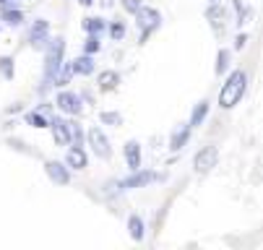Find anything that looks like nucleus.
I'll return each instance as SVG.
<instances>
[{
	"label": "nucleus",
	"mask_w": 263,
	"mask_h": 250,
	"mask_svg": "<svg viewBox=\"0 0 263 250\" xmlns=\"http://www.w3.org/2000/svg\"><path fill=\"white\" fill-rule=\"evenodd\" d=\"M245 86H248V73H245V70H235V73L227 79V84L221 86V91H219V104L224 107V110L235 107L242 99Z\"/></svg>",
	"instance_id": "1"
},
{
	"label": "nucleus",
	"mask_w": 263,
	"mask_h": 250,
	"mask_svg": "<svg viewBox=\"0 0 263 250\" xmlns=\"http://www.w3.org/2000/svg\"><path fill=\"white\" fill-rule=\"evenodd\" d=\"M63 52H65V40H50V47H47V60H45V86L42 89H47V86H52V81H55V76L60 73V68H63Z\"/></svg>",
	"instance_id": "2"
},
{
	"label": "nucleus",
	"mask_w": 263,
	"mask_h": 250,
	"mask_svg": "<svg viewBox=\"0 0 263 250\" xmlns=\"http://www.w3.org/2000/svg\"><path fill=\"white\" fill-rule=\"evenodd\" d=\"M159 21H162V16H159L154 8L138 6V11H136V24H138V29H141V34H143V40L159 26Z\"/></svg>",
	"instance_id": "3"
},
{
	"label": "nucleus",
	"mask_w": 263,
	"mask_h": 250,
	"mask_svg": "<svg viewBox=\"0 0 263 250\" xmlns=\"http://www.w3.org/2000/svg\"><path fill=\"white\" fill-rule=\"evenodd\" d=\"M157 180H159V172H141V167H138V169H133L130 177L118 183V188H143V185H152Z\"/></svg>",
	"instance_id": "4"
},
{
	"label": "nucleus",
	"mask_w": 263,
	"mask_h": 250,
	"mask_svg": "<svg viewBox=\"0 0 263 250\" xmlns=\"http://www.w3.org/2000/svg\"><path fill=\"white\" fill-rule=\"evenodd\" d=\"M89 146L94 149V154H97L99 159H109V157H112L109 141H107V136L102 133V128H91V130H89Z\"/></svg>",
	"instance_id": "5"
},
{
	"label": "nucleus",
	"mask_w": 263,
	"mask_h": 250,
	"mask_svg": "<svg viewBox=\"0 0 263 250\" xmlns=\"http://www.w3.org/2000/svg\"><path fill=\"white\" fill-rule=\"evenodd\" d=\"M47 34H50V24H47L45 18L34 21V26H31V47H34V50H45L47 42H50Z\"/></svg>",
	"instance_id": "6"
},
{
	"label": "nucleus",
	"mask_w": 263,
	"mask_h": 250,
	"mask_svg": "<svg viewBox=\"0 0 263 250\" xmlns=\"http://www.w3.org/2000/svg\"><path fill=\"white\" fill-rule=\"evenodd\" d=\"M216 159H219L216 146H203V149L196 154V169H198V172H209L211 167H216Z\"/></svg>",
	"instance_id": "7"
},
{
	"label": "nucleus",
	"mask_w": 263,
	"mask_h": 250,
	"mask_svg": "<svg viewBox=\"0 0 263 250\" xmlns=\"http://www.w3.org/2000/svg\"><path fill=\"white\" fill-rule=\"evenodd\" d=\"M58 107L63 112H68V115H81V99L76 97V94H70V91H63L60 97H58Z\"/></svg>",
	"instance_id": "8"
},
{
	"label": "nucleus",
	"mask_w": 263,
	"mask_h": 250,
	"mask_svg": "<svg viewBox=\"0 0 263 250\" xmlns=\"http://www.w3.org/2000/svg\"><path fill=\"white\" fill-rule=\"evenodd\" d=\"M45 169H47V175H50V180H52V183H58V185H68L70 175H68V169H65L60 162H47Z\"/></svg>",
	"instance_id": "9"
},
{
	"label": "nucleus",
	"mask_w": 263,
	"mask_h": 250,
	"mask_svg": "<svg viewBox=\"0 0 263 250\" xmlns=\"http://www.w3.org/2000/svg\"><path fill=\"white\" fill-rule=\"evenodd\" d=\"M206 18L211 21V26H214L216 31H224V21H227V13H224L221 3H214V6L206 11Z\"/></svg>",
	"instance_id": "10"
},
{
	"label": "nucleus",
	"mask_w": 263,
	"mask_h": 250,
	"mask_svg": "<svg viewBox=\"0 0 263 250\" xmlns=\"http://www.w3.org/2000/svg\"><path fill=\"white\" fill-rule=\"evenodd\" d=\"M50 125H52V136H55L58 144H60V146H68V144H70V136H68V123H65V120H60V118H55Z\"/></svg>",
	"instance_id": "11"
},
{
	"label": "nucleus",
	"mask_w": 263,
	"mask_h": 250,
	"mask_svg": "<svg viewBox=\"0 0 263 250\" xmlns=\"http://www.w3.org/2000/svg\"><path fill=\"white\" fill-rule=\"evenodd\" d=\"M125 162H128L130 169L141 167V146H138V141H128L125 144Z\"/></svg>",
	"instance_id": "12"
},
{
	"label": "nucleus",
	"mask_w": 263,
	"mask_h": 250,
	"mask_svg": "<svg viewBox=\"0 0 263 250\" xmlns=\"http://www.w3.org/2000/svg\"><path fill=\"white\" fill-rule=\"evenodd\" d=\"M70 70L73 73H81V76H89L94 70V63H91V55H84V57H76L70 63Z\"/></svg>",
	"instance_id": "13"
},
{
	"label": "nucleus",
	"mask_w": 263,
	"mask_h": 250,
	"mask_svg": "<svg viewBox=\"0 0 263 250\" xmlns=\"http://www.w3.org/2000/svg\"><path fill=\"white\" fill-rule=\"evenodd\" d=\"M68 167H76V169H84L86 167V154L81 146H73L68 151Z\"/></svg>",
	"instance_id": "14"
},
{
	"label": "nucleus",
	"mask_w": 263,
	"mask_h": 250,
	"mask_svg": "<svg viewBox=\"0 0 263 250\" xmlns=\"http://www.w3.org/2000/svg\"><path fill=\"white\" fill-rule=\"evenodd\" d=\"M206 115H209V102H198L196 104V110H193V118H191V128H198L203 120H206Z\"/></svg>",
	"instance_id": "15"
},
{
	"label": "nucleus",
	"mask_w": 263,
	"mask_h": 250,
	"mask_svg": "<svg viewBox=\"0 0 263 250\" xmlns=\"http://www.w3.org/2000/svg\"><path fill=\"white\" fill-rule=\"evenodd\" d=\"M187 136H191V125H182V128H180V130L172 136V144H170V149H172V151H180V149L185 146Z\"/></svg>",
	"instance_id": "16"
},
{
	"label": "nucleus",
	"mask_w": 263,
	"mask_h": 250,
	"mask_svg": "<svg viewBox=\"0 0 263 250\" xmlns=\"http://www.w3.org/2000/svg\"><path fill=\"white\" fill-rule=\"evenodd\" d=\"M99 84H102V89H115L120 84V76L115 70H104V73H99Z\"/></svg>",
	"instance_id": "17"
},
{
	"label": "nucleus",
	"mask_w": 263,
	"mask_h": 250,
	"mask_svg": "<svg viewBox=\"0 0 263 250\" xmlns=\"http://www.w3.org/2000/svg\"><path fill=\"white\" fill-rule=\"evenodd\" d=\"M128 232H130V237H133L136 242H141V240H143V219L130 217V222H128Z\"/></svg>",
	"instance_id": "18"
},
{
	"label": "nucleus",
	"mask_w": 263,
	"mask_h": 250,
	"mask_svg": "<svg viewBox=\"0 0 263 250\" xmlns=\"http://www.w3.org/2000/svg\"><path fill=\"white\" fill-rule=\"evenodd\" d=\"M3 21L11 24V26H18V24L24 21V13H21L18 8H3Z\"/></svg>",
	"instance_id": "19"
},
{
	"label": "nucleus",
	"mask_w": 263,
	"mask_h": 250,
	"mask_svg": "<svg viewBox=\"0 0 263 250\" xmlns=\"http://www.w3.org/2000/svg\"><path fill=\"white\" fill-rule=\"evenodd\" d=\"M232 6H235V11H237V24H240V26L248 24V21H250V8L242 3V0H232Z\"/></svg>",
	"instance_id": "20"
},
{
	"label": "nucleus",
	"mask_w": 263,
	"mask_h": 250,
	"mask_svg": "<svg viewBox=\"0 0 263 250\" xmlns=\"http://www.w3.org/2000/svg\"><path fill=\"white\" fill-rule=\"evenodd\" d=\"M68 136H70V141H73L76 146H81V144H84V130H81V125L68 123Z\"/></svg>",
	"instance_id": "21"
},
{
	"label": "nucleus",
	"mask_w": 263,
	"mask_h": 250,
	"mask_svg": "<svg viewBox=\"0 0 263 250\" xmlns=\"http://www.w3.org/2000/svg\"><path fill=\"white\" fill-rule=\"evenodd\" d=\"M227 65H230V52L227 50H219V55H216V73L221 76L224 70H227Z\"/></svg>",
	"instance_id": "22"
},
{
	"label": "nucleus",
	"mask_w": 263,
	"mask_h": 250,
	"mask_svg": "<svg viewBox=\"0 0 263 250\" xmlns=\"http://www.w3.org/2000/svg\"><path fill=\"white\" fill-rule=\"evenodd\" d=\"M104 18H86V29L91 31V34H102L104 31Z\"/></svg>",
	"instance_id": "23"
},
{
	"label": "nucleus",
	"mask_w": 263,
	"mask_h": 250,
	"mask_svg": "<svg viewBox=\"0 0 263 250\" xmlns=\"http://www.w3.org/2000/svg\"><path fill=\"white\" fill-rule=\"evenodd\" d=\"M84 52H86V55H94V52H99V34H91V37L86 40V45H84Z\"/></svg>",
	"instance_id": "24"
},
{
	"label": "nucleus",
	"mask_w": 263,
	"mask_h": 250,
	"mask_svg": "<svg viewBox=\"0 0 263 250\" xmlns=\"http://www.w3.org/2000/svg\"><path fill=\"white\" fill-rule=\"evenodd\" d=\"M26 123H29V125H34V128H45V125H50L40 112H29V115H26Z\"/></svg>",
	"instance_id": "25"
},
{
	"label": "nucleus",
	"mask_w": 263,
	"mask_h": 250,
	"mask_svg": "<svg viewBox=\"0 0 263 250\" xmlns=\"http://www.w3.org/2000/svg\"><path fill=\"white\" fill-rule=\"evenodd\" d=\"M102 123H107V125H120L123 123V118L118 115V112H102V118H99Z\"/></svg>",
	"instance_id": "26"
},
{
	"label": "nucleus",
	"mask_w": 263,
	"mask_h": 250,
	"mask_svg": "<svg viewBox=\"0 0 263 250\" xmlns=\"http://www.w3.org/2000/svg\"><path fill=\"white\" fill-rule=\"evenodd\" d=\"M109 34H112V40H123L125 37V26L120 21H115V24L109 26Z\"/></svg>",
	"instance_id": "27"
},
{
	"label": "nucleus",
	"mask_w": 263,
	"mask_h": 250,
	"mask_svg": "<svg viewBox=\"0 0 263 250\" xmlns=\"http://www.w3.org/2000/svg\"><path fill=\"white\" fill-rule=\"evenodd\" d=\"M138 6H141V0H123V8H125L128 13H136Z\"/></svg>",
	"instance_id": "28"
},
{
	"label": "nucleus",
	"mask_w": 263,
	"mask_h": 250,
	"mask_svg": "<svg viewBox=\"0 0 263 250\" xmlns=\"http://www.w3.org/2000/svg\"><path fill=\"white\" fill-rule=\"evenodd\" d=\"M245 42H248V37H245V34H240V37L235 40V50H242V47H245Z\"/></svg>",
	"instance_id": "29"
},
{
	"label": "nucleus",
	"mask_w": 263,
	"mask_h": 250,
	"mask_svg": "<svg viewBox=\"0 0 263 250\" xmlns=\"http://www.w3.org/2000/svg\"><path fill=\"white\" fill-rule=\"evenodd\" d=\"M94 3V0H81V6H91Z\"/></svg>",
	"instance_id": "30"
},
{
	"label": "nucleus",
	"mask_w": 263,
	"mask_h": 250,
	"mask_svg": "<svg viewBox=\"0 0 263 250\" xmlns=\"http://www.w3.org/2000/svg\"><path fill=\"white\" fill-rule=\"evenodd\" d=\"M214 3H221V0H211V6H214Z\"/></svg>",
	"instance_id": "31"
},
{
	"label": "nucleus",
	"mask_w": 263,
	"mask_h": 250,
	"mask_svg": "<svg viewBox=\"0 0 263 250\" xmlns=\"http://www.w3.org/2000/svg\"><path fill=\"white\" fill-rule=\"evenodd\" d=\"M0 3H3V0H0Z\"/></svg>",
	"instance_id": "32"
}]
</instances>
